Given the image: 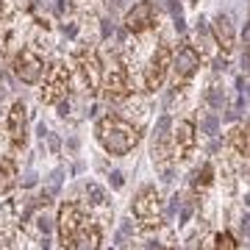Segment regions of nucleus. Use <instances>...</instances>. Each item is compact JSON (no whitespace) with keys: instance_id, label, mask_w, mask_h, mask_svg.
<instances>
[{"instance_id":"f257e3e1","label":"nucleus","mask_w":250,"mask_h":250,"mask_svg":"<svg viewBox=\"0 0 250 250\" xmlns=\"http://www.w3.org/2000/svg\"><path fill=\"white\" fill-rule=\"evenodd\" d=\"M95 136H98V142L103 145V150L108 156H128L142 139L139 128L120 114L100 117L98 125H95Z\"/></svg>"},{"instance_id":"f03ea898","label":"nucleus","mask_w":250,"mask_h":250,"mask_svg":"<svg viewBox=\"0 0 250 250\" xmlns=\"http://www.w3.org/2000/svg\"><path fill=\"white\" fill-rule=\"evenodd\" d=\"M172 70V47L167 42H159L156 50H153L150 62L145 67V89L147 92H156L164 86V81Z\"/></svg>"},{"instance_id":"7ed1b4c3","label":"nucleus","mask_w":250,"mask_h":250,"mask_svg":"<svg viewBox=\"0 0 250 250\" xmlns=\"http://www.w3.org/2000/svg\"><path fill=\"white\" fill-rule=\"evenodd\" d=\"M75 72L81 78V86L89 95H98L100 86H103V64H100L95 50H78L75 53Z\"/></svg>"},{"instance_id":"20e7f679","label":"nucleus","mask_w":250,"mask_h":250,"mask_svg":"<svg viewBox=\"0 0 250 250\" xmlns=\"http://www.w3.org/2000/svg\"><path fill=\"white\" fill-rule=\"evenodd\" d=\"M131 214H134L142 225H147V228L159 225L161 223V197H159V189H156V187H145L142 192L134 197V203H131Z\"/></svg>"},{"instance_id":"39448f33","label":"nucleus","mask_w":250,"mask_h":250,"mask_svg":"<svg viewBox=\"0 0 250 250\" xmlns=\"http://www.w3.org/2000/svg\"><path fill=\"white\" fill-rule=\"evenodd\" d=\"M70 92V67L64 64H53L45 75V86H42V103L53 106V103H62Z\"/></svg>"},{"instance_id":"423d86ee","label":"nucleus","mask_w":250,"mask_h":250,"mask_svg":"<svg viewBox=\"0 0 250 250\" xmlns=\"http://www.w3.org/2000/svg\"><path fill=\"white\" fill-rule=\"evenodd\" d=\"M103 95L106 100H125L131 95V78H128V70H125V64L120 59L106 67V75H103Z\"/></svg>"},{"instance_id":"0eeeda50","label":"nucleus","mask_w":250,"mask_h":250,"mask_svg":"<svg viewBox=\"0 0 250 250\" xmlns=\"http://www.w3.org/2000/svg\"><path fill=\"white\" fill-rule=\"evenodd\" d=\"M14 72H17V78L22 81V83L34 86V83H39L42 75H45V62H42V56L36 53V50L22 47V50H17V56H14Z\"/></svg>"},{"instance_id":"6e6552de","label":"nucleus","mask_w":250,"mask_h":250,"mask_svg":"<svg viewBox=\"0 0 250 250\" xmlns=\"http://www.w3.org/2000/svg\"><path fill=\"white\" fill-rule=\"evenodd\" d=\"M156 25H159V14H156L153 0H139L134 9L125 14V28L131 34H145V31H150Z\"/></svg>"},{"instance_id":"1a4fd4ad","label":"nucleus","mask_w":250,"mask_h":250,"mask_svg":"<svg viewBox=\"0 0 250 250\" xmlns=\"http://www.w3.org/2000/svg\"><path fill=\"white\" fill-rule=\"evenodd\" d=\"M172 59H175V62H172V67H175V89H184V83L197 72L203 56L195 50V45H181L178 53L172 56Z\"/></svg>"},{"instance_id":"9d476101","label":"nucleus","mask_w":250,"mask_h":250,"mask_svg":"<svg viewBox=\"0 0 250 250\" xmlns=\"http://www.w3.org/2000/svg\"><path fill=\"white\" fill-rule=\"evenodd\" d=\"M100 239H103L100 225L95 220H86L83 217V223L72 231V236L67 239L64 250H100Z\"/></svg>"},{"instance_id":"9b49d317","label":"nucleus","mask_w":250,"mask_h":250,"mask_svg":"<svg viewBox=\"0 0 250 250\" xmlns=\"http://www.w3.org/2000/svg\"><path fill=\"white\" fill-rule=\"evenodd\" d=\"M6 125H9V142H11V147H14V150L25 147V142H28V108H25L22 100H17V103L11 106Z\"/></svg>"},{"instance_id":"f8f14e48","label":"nucleus","mask_w":250,"mask_h":250,"mask_svg":"<svg viewBox=\"0 0 250 250\" xmlns=\"http://www.w3.org/2000/svg\"><path fill=\"white\" fill-rule=\"evenodd\" d=\"M81 223H83V211H81V206L75 203V200H67V203H62V208H59V220H56L62 245H67V239L72 236V231H75Z\"/></svg>"},{"instance_id":"ddd939ff","label":"nucleus","mask_w":250,"mask_h":250,"mask_svg":"<svg viewBox=\"0 0 250 250\" xmlns=\"http://www.w3.org/2000/svg\"><path fill=\"white\" fill-rule=\"evenodd\" d=\"M195 150V123H189V120H181L175 125V131H172V153H175V159H189Z\"/></svg>"},{"instance_id":"4468645a","label":"nucleus","mask_w":250,"mask_h":250,"mask_svg":"<svg viewBox=\"0 0 250 250\" xmlns=\"http://www.w3.org/2000/svg\"><path fill=\"white\" fill-rule=\"evenodd\" d=\"M214 42L220 45L223 53H231L233 47H236L233 25H231V20L225 17V14H217V17H214Z\"/></svg>"},{"instance_id":"2eb2a0df","label":"nucleus","mask_w":250,"mask_h":250,"mask_svg":"<svg viewBox=\"0 0 250 250\" xmlns=\"http://www.w3.org/2000/svg\"><path fill=\"white\" fill-rule=\"evenodd\" d=\"M228 145L236 150V156L250 159V120H245V123L236 125L231 134H228Z\"/></svg>"},{"instance_id":"dca6fc26","label":"nucleus","mask_w":250,"mask_h":250,"mask_svg":"<svg viewBox=\"0 0 250 250\" xmlns=\"http://www.w3.org/2000/svg\"><path fill=\"white\" fill-rule=\"evenodd\" d=\"M14 187H17V161L6 156L0 159V195H9Z\"/></svg>"},{"instance_id":"f3484780","label":"nucleus","mask_w":250,"mask_h":250,"mask_svg":"<svg viewBox=\"0 0 250 250\" xmlns=\"http://www.w3.org/2000/svg\"><path fill=\"white\" fill-rule=\"evenodd\" d=\"M211 184H214V164L206 161L203 167L195 172V178H192V192H206Z\"/></svg>"},{"instance_id":"a211bd4d","label":"nucleus","mask_w":250,"mask_h":250,"mask_svg":"<svg viewBox=\"0 0 250 250\" xmlns=\"http://www.w3.org/2000/svg\"><path fill=\"white\" fill-rule=\"evenodd\" d=\"M195 42H197V53L200 56H208L211 53V45H214V42H211V36H208V31H206V25H203V20H200V22H197V28H195Z\"/></svg>"},{"instance_id":"6ab92c4d","label":"nucleus","mask_w":250,"mask_h":250,"mask_svg":"<svg viewBox=\"0 0 250 250\" xmlns=\"http://www.w3.org/2000/svg\"><path fill=\"white\" fill-rule=\"evenodd\" d=\"M86 197H89L92 206H106V189L100 187V184H89L86 187Z\"/></svg>"},{"instance_id":"aec40b11","label":"nucleus","mask_w":250,"mask_h":250,"mask_svg":"<svg viewBox=\"0 0 250 250\" xmlns=\"http://www.w3.org/2000/svg\"><path fill=\"white\" fill-rule=\"evenodd\" d=\"M214 242H217L214 250H239V245H236V239H233V233H228V231H223Z\"/></svg>"},{"instance_id":"412c9836","label":"nucleus","mask_w":250,"mask_h":250,"mask_svg":"<svg viewBox=\"0 0 250 250\" xmlns=\"http://www.w3.org/2000/svg\"><path fill=\"white\" fill-rule=\"evenodd\" d=\"M192 211H195V206H192V200H187V203H181V217H178V225H187L189 217H192Z\"/></svg>"},{"instance_id":"4be33fe9","label":"nucleus","mask_w":250,"mask_h":250,"mask_svg":"<svg viewBox=\"0 0 250 250\" xmlns=\"http://www.w3.org/2000/svg\"><path fill=\"white\" fill-rule=\"evenodd\" d=\"M217 128H220V120H217L214 114H208L203 120V131H206V134H217Z\"/></svg>"},{"instance_id":"5701e85b","label":"nucleus","mask_w":250,"mask_h":250,"mask_svg":"<svg viewBox=\"0 0 250 250\" xmlns=\"http://www.w3.org/2000/svg\"><path fill=\"white\" fill-rule=\"evenodd\" d=\"M125 178H123V172H111V187L114 189H123Z\"/></svg>"},{"instance_id":"b1692460","label":"nucleus","mask_w":250,"mask_h":250,"mask_svg":"<svg viewBox=\"0 0 250 250\" xmlns=\"http://www.w3.org/2000/svg\"><path fill=\"white\" fill-rule=\"evenodd\" d=\"M181 203H184V197H181V195H172V203H170V214H175V211H178V208H181Z\"/></svg>"}]
</instances>
